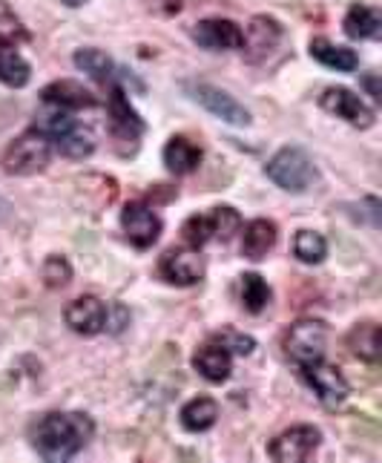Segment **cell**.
Wrapping results in <instances>:
<instances>
[{
	"instance_id": "d4e9b609",
	"label": "cell",
	"mask_w": 382,
	"mask_h": 463,
	"mask_svg": "<svg viewBox=\"0 0 382 463\" xmlns=\"http://www.w3.org/2000/svg\"><path fill=\"white\" fill-rule=\"evenodd\" d=\"M75 67L81 70V72H87L92 81H98V84H107L109 78H113V72H116V63H113V58H109L107 52H101V50H95V46H87V50H78L75 52Z\"/></svg>"
},
{
	"instance_id": "7c38bea8",
	"label": "cell",
	"mask_w": 382,
	"mask_h": 463,
	"mask_svg": "<svg viewBox=\"0 0 382 463\" xmlns=\"http://www.w3.org/2000/svg\"><path fill=\"white\" fill-rule=\"evenodd\" d=\"M158 270L172 285H196L204 277V257L196 248H170L158 262Z\"/></svg>"
},
{
	"instance_id": "4fadbf2b",
	"label": "cell",
	"mask_w": 382,
	"mask_h": 463,
	"mask_svg": "<svg viewBox=\"0 0 382 463\" xmlns=\"http://www.w3.org/2000/svg\"><path fill=\"white\" fill-rule=\"evenodd\" d=\"M107 109H109V127H113V136L118 141H135L144 133V118L135 113V107L126 99L124 87H113L109 92V101H107Z\"/></svg>"
},
{
	"instance_id": "ba28073f",
	"label": "cell",
	"mask_w": 382,
	"mask_h": 463,
	"mask_svg": "<svg viewBox=\"0 0 382 463\" xmlns=\"http://www.w3.org/2000/svg\"><path fill=\"white\" fill-rule=\"evenodd\" d=\"M320 104H322V109H328L331 116L348 121L351 127H359V130H368V127H374V121H377L374 109L365 104L357 92L348 90V87H331V90H325Z\"/></svg>"
},
{
	"instance_id": "9c48e42d",
	"label": "cell",
	"mask_w": 382,
	"mask_h": 463,
	"mask_svg": "<svg viewBox=\"0 0 382 463\" xmlns=\"http://www.w3.org/2000/svg\"><path fill=\"white\" fill-rule=\"evenodd\" d=\"M187 90H190V95H193V101H199L207 113H213L219 121L233 124V127H247L250 124L247 107L238 104L230 92L219 90L213 84H190Z\"/></svg>"
},
{
	"instance_id": "f1b7e54d",
	"label": "cell",
	"mask_w": 382,
	"mask_h": 463,
	"mask_svg": "<svg viewBox=\"0 0 382 463\" xmlns=\"http://www.w3.org/2000/svg\"><path fill=\"white\" fill-rule=\"evenodd\" d=\"M41 277L46 282V288H63V285L72 279V265L63 257H58V253H52V257H46Z\"/></svg>"
},
{
	"instance_id": "2e32d148",
	"label": "cell",
	"mask_w": 382,
	"mask_h": 463,
	"mask_svg": "<svg viewBox=\"0 0 382 463\" xmlns=\"http://www.w3.org/2000/svg\"><path fill=\"white\" fill-rule=\"evenodd\" d=\"M279 41H282V24L276 18H267V14H256V18L250 21L247 32H245L242 50H250V58L259 61L270 50H276Z\"/></svg>"
},
{
	"instance_id": "52a82bcc",
	"label": "cell",
	"mask_w": 382,
	"mask_h": 463,
	"mask_svg": "<svg viewBox=\"0 0 382 463\" xmlns=\"http://www.w3.org/2000/svg\"><path fill=\"white\" fill-rule=\"evenodd\" d=\"M320 440L322 435L316 426H291L288 432H282L279 438L270 440L267 455L276 463H302L316 452Z\"/></svg>"
},
{
	"instance_id": "30bf717a",
	"label": "cell",
	"mask_w": 382,
	"mask_h": 463,
	"mask_svg": "<svg viewBox=\"0 0 382 463\" xmlns=\"http://www.w3.org/2000/svg\"><path fill=\"white\" fill-rule=\"evenodd\" d=\"M121 228L135 248H153L162 236V219L144 202H130L121 211Z\"/></svg>"
},
{
	"instance_id": "ffe728a7",
	"label": "cell",
	"mask_w": 382,
	"mask_h": 463,
	"mask_svg": "<svg viewBox=\"0 0 382 463\" xmlns=\"http://www.w3.org/2000/svg\"><path fill=\"white\" fill-rule=\"evenodd\" d=\"M308 52L313 61H320L322 67L328 70H337V72H354L359 67V55L354 50H348V46H340L328 38H313Z\"/></svg>"
},
{
	"instance_id": "8fae6325",
	"label": "cell",
	"mask_w": 382,
	"mask_h": 463,
	"mask_svg": "<svg viewBox=\"0 0 382 463\" xmlns=\"http://www.w3.org/2000/svg\"><path fill=\"white\" fill-rule=\"evenodd\" d=\"M193 41L210 52H230V50H242L245 29L228 18H207L193 26Z\"/></svg>"
},
{
	"instance_id": "d6986e66",
	"label": "cell",
	"mask_w": 382,
	"mask_h": 463,
	"mask_svg": "<svg viewBox=\"0 0 382 463\" xmlns=\"http://www.w3.org/2000/svg\"><path fill=\"white\" fill-rule=\"evenodd\" d=\"M342 29L351 41H377L382 35V14L374 6L354 4L345 14Z\"/></svg>"
},
{
	"instance_id": "7402d4cb",
	"label": "cell",
	"mask_w": 382,
	"mask_h": 463,
	"mask_svg": "<svg viewBox=\"0 0 382 463\" xmlns=\"http://www.w3.org/2000/svg\"><path fill=\"white\" fill-rule=\"evenodd\" d=\"M32 78V67L29 61L18 52V46L0 41V84L21 90L29 84Z\"/></svg>"
},
{
	"instance_id": "cb8c5ba5",
	"label": "cell",
	"mask_w": 382,
	"mask_h": 463,
	"mask_svg": "<svg viewBox=\"0 0 382 463\" xmlns=\"http://www.w3.org/2000/svg\"><path fill=\"white\" fill-rule=\"evenodd\" d=\"M348 348L365 363H377L379 360V326L377 323H357L348 331Z\"/></svg>"
},
{
	"instance_id": "e0dca14e",
	"label": "cell",
	"mask_w": 382,
	"mask_h": 463,
	"mask_svg": "<svg viewBox=\"0 0 382 463\" xmlns=\"http://www.w3.org/2000/svg\"><path fill=\"white\" fill-rule=\"evenodd\" d=\"M193 369L210 383H225L233 372V354L221 343H207L196 351Z\"/></svg>"
},
{
	"instance_id": "f546056e",
	"label": "cell",
	"mask_w": 382,
	"mask_h": 463,
	"mask_svg": "<svg viewBox=\"0 0 382 463\" xmlns=\"http://www.w3.org/2000/svg\"><path fill=\"white\" fill-rule=\"evenodd\" d=\"M219 343L225 345L228 351H236V354H250V351L256 348V343H253V337H245V334H236V331L219 334Z\"/></svg>"
},
{
	"instance_id": "277c9868",
	"label": "cell",
	"mask_w": 382,
	"mask_h": 463,
	"mask_svg": "<svg viewBox=\"0 0 382 463\" xmlns=\"http://www.w3.org/2000/svg\"><path fill=\"white\" fill-rule=\"evenodd\" d=\"M52 141L41 130H26L6 147L4 153V170L9 175H35L41 173L52 158Z\"/></svg>"
},
{
	"instance_id": "1f68e13d",
	"label": "cell",
	"mask_w": 382,
	"mask_h": 463,
	"mask_svg": "<svg viewBox=\"0 0 382 463\" xmlns=\"http://www.w3.org/2000/svg\"><path fill=\"white\" fill-rule=\"evenodd\" d=\"M67 4H70V6H84L87 0H67Z\"/></svg>"
},
{
	"instance_id": "44dd1931",
	"label": "cell",
	"mask_w": 382,
	"mask_h": 463,
	"mask_svg": "<svg viewBox=\"0 0 382 463\" xmlns=\"http://www.w3.org/2000/svg\"><path fill=\"white\" fill-rule=\"evenodd\" d=\"M164 165L170 173H176V175L193 173L201 165V147L193 145V141L184 138V136H172L164 145Z\"/></svg>"
},
{
	"instance_id": "603a6c76",
	"label": "cell",
	"mask_w": 382,
	"mask_h": 463,
	"mask_svg": "<svg viewBox=\"0 0 382 463\" xmlns=\"http://www.w3.org/2000/svg\"><path fill=\"white\" fill-rule=\"evenodd\" d=\"M182 426L187 432H207L219 420V403L213 397H193L190 403L182 406Z\"/></svg>"
},
{
	"instance_id": "ac0fdd59",
	"label": "cell",
	"mask_w": 382,
	"mask_h": 463,
	"mask_svg": "<svg viewBox=\"0 0 382 463\" xmlns=\"http://www.w3.org/2000/svg\"><path fill=\"white\" fill-rule=\"evenodd\" d=\"M276 225L270 219H253L245 225V233H242V257L259 262L265 260L270 250L276 245Z\"/></svg>"
},
{
	"instance_id": "83f0119b",
	"label": "cell",
	"mask_w": 382,
	"mask_h": 463,
	"mask_svg": "<svg viewBox=\"0 0 382 463\" xmlns=\"http://www.w3.org/2000/svg\"><path fill=\"white\" fill-rule=\"evenodd\" d=\"M242 302L250 314H259L270 302V288L259 274H245L242 277Z\"/></svg>"
},
{
	"instance_id": "9a60e30c",
	"label": "cell",
	"mask_w": 382,
	"mask_h": 463,
	"mask_svg": "<svg viewBox=\"0 0 382 463\" xmlns=\"http://www.w3.org/2000/svg\"><path fill=\"white\" fill-rule=\"evenodd\" d=\"M41 99L46 107L67 109V113H78V109H92L98 107V99L78 81H55L41 90Z\"/></svg>"
},
{
	"instance_id": "484cf974",
	"label": "cell",
	"mask_w": 382,
	"mask_h": 463,
	"mask_svg": "<svg viewBox=\"0 0 382 463\" xmlns=\"http://www.w3.org/2000/svg\"><path fill=\"white\" fill-rule=\"evenodd\" d=\"M293 253L299 262L320 265L328 257V242H325V236L316 231H299L293 239Z\"/></svg>"
},
{
	"instance_id": "8992f818",
	"label": "cell",
	"mask_w": 382,
	"mask_h": 463,
	"mask_svg": "<svg viewBox=\"0 0 382 463\" xmlns=\"http://www.w3.org/2000/svg\"><path fill=\"white\" fill-rule=\"evenodd\" d=\"M302 377L308 380V386L316 392V397H320L328 409L342 406L348 401V394H351V386H348L345 374L337 369V365L325 363V357L302 365Z\"/></svg>"
},
{
	"instance_id": "4316f807",
	"label": "cell",
	"mask_w": 382,
	"mask_h": 463,
	"mask_svg": "<svg viewBox=\"0 0 382 463\" xmlns=\"http://www.w3.org/2000/svg\"><path fill=\"white\" fill-rule=\"evenodd\" d=\"M52 147H55L58 153H63V156H70V158H87V156H92V150H95V136L87 130V127L75 124L72 130H70L67 136H61Z\"/></svg>"
},
{
	"instance_id": "3957f363",
	"label": "cell",
	"mask_w": 382,
	"mask_h": 463,
	"mask_svg": "<svg viewBox=\"0 0 382 463\" xmlns=\"http://www.w3.org/2000/svg\"><path fill=\"white\" fill-rule=\"evenodd\" d=\"M242 231V216H238L236 207L230 204H221V207H213L210 213L204 216H190L182 228V236L187 248H201L207 245L210 239H221V242H230L233 233Z\"/></svg>"
},
{
	"instance_id": "7a4b0ae2",
	"label": "cell",
	"mask_w": 382,
	"mask_h": 463,
	"mask_svg": "<svg viewBox=\"0 0 382 463\" xmlns=\"http://www.w3.org/2000/svg\"><path fill=\"white\" fill-rule=\"evenodd\" d=\"M267 179L288 194H305V190L320 179L313 158L302 147H282L265 167Z\"/></svg>"
},
{
	"instance_id": "4dcf8cb0",
	"label": "cell",
	"mask_w": 382,
	"mask_h": 463,
	"mask_svg": "<svg viewBox=\"0 0 382 463\" xmlns=\"http://www.w3.org/2000/svg\"><path fill=\"white\" fill-rule=\"evenodd\" d=\"M362 84L368 87V92L374 95V101H379V99H382V92H379V84H377V75H365V78H362Z\"/></svg>"
},
{
	"instance_id": "6da1fadb",
	"label": "cell",
	"mask_w": 382,
	"mask_h": 463,
	"mask_svg": "<svg viewBox=\"0 0 382 463\" xmlns=\"http://www.w3.org/2000/svg\"><path fill=\"white\" fill-rule=\"evenodd\" d=\"M95 435V423L81 411H50L32 426V446L50 463L72 460Z\"/></svg>"
},
{
	"instance_id": "5bb4252c",
	"label": "cell",
	"mask_w": 382,
	"mask_h": 463,
	"mask_svg": "<svg viewBox=\"0 0 382 463\" xmlns=\"http://www.w3.org/2000/svg\"><path fill=\"white\" fill-rule=\"evenodd\" d=\"M63 319L75 334L92 337V334H101L107 328V306L98 297H78L63 311Z\"/></svg>"
},
{
	"instance_id": "5b68a950",
	"label": "cell",
	"mask_w": 382,
	"mask_h": 463,
	"mask_svg": "<svg viewBox=\"0 0 382 463\" xmlns=\"http://www.w3.org/2000/svg\"><path fill=\"white\" fill-rule=\"evenodd\" d=\"M284 354H288L299 369L308 363H316L325 357L328 348V326L322 319H299L284 331Z\"/></svg>"
}]
</instances>
